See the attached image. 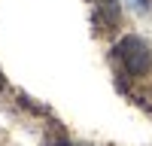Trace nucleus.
<instances>
[{
	"label": "nucleus",
	"mask_w": 152,
	"mask_h": 146,
	"mask_svg": "<svg viewBox=\"0 0 152 146\" xmlns=\"http://www.w3.org/2000/svg\"><path fill=\"white\" fill-rule=\"evenodd\" d=\"M3 85H6V76H3V70H0V88H3Z\"/></svg>",
	"instance_id": "39448f33"
},
{
	"label": "nucleus",
	"mask_w": 152,
	"mask_h": 146,
	"mask_svg": "<svg viewBox=\"0 0 152 146\" xmlns=\"http://www.w3.org/2000/svg\"><path fill=\"white\" fill-rule=\"evenodd\" d=\"M49 146H73V143H67V140H52Z\"/></svg>",
	"instance_id": "20e7f679"
},
{
	"label": "nucleus",
	"mask_w": 152,
	"mask_h": 146,
	"mask_svg": "<svg viewBox=\"0 0 152 146\" xmlns=\"http://www.w3.org/2000/svg\"><path fill=\"white\" fill-rule=\"evenodd\" d=\"M128 3H131L137 12H146V9H149V0H128Z\"/></svg>",
	"instance_id": "7ed1b4c3"
},
{
	"label": "nucleus",
	"mask_w": 152,
	"mask_h": 146,
	"mask_svg": "<svg viewBox=\"0 0 152 146\" xmlns=\"http://www.w3.org/2000/svg\"><path fill=\"white\" fill-rule=\"evenodd\" d=\"M94 3H97V24H100V31H113L119 24V15H122L119 0H94Z\"/></svg>",
	"instance_id": "f03ea898"
},
{
	"label": "nucleus",
	"mask_w": 152,
	"mask_h": 146,
	"mask_svg": "<svg viewBox=\"0 0 152 146\" xmlns=\"http://www.w3.org/2000/svg\"><path fill=\"white\" fill-rule=\"evenodd\" d=\"M113 52H116L119 64L125 67V73H131V76H146L152 70V49L143 36H134V34L122 36Z\"/></svg>",
	"instance_id": "f257e3e1"
}]
</instances>
